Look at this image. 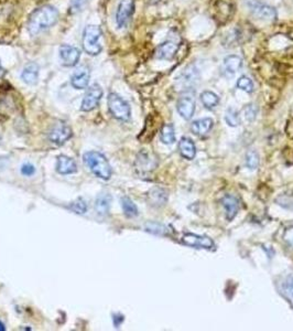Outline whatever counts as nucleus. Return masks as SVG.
<instances>
[{
	"instance_id": "1",
	"label": "nucleus",
	"mask_w": 293,
	"mask_h": 331,
	"mask_svg": "<svg viewBox=\"0 0 293 331\" xmlns=\"http://www.w3.org/2000/svg\"><path fill=\"white\" fill-rule=\"evenodd\" d=\"M58 11L50 5L42 6L32 12L28 21V31L31 36H38L56 24Z\"/></svg>"
},
{
	"instance_id": "2",
	"label": "nucleus",
	"mask_w": 293,
	"mask_h": 331,
	"mask_svg": "<svg viewBox=\"0 0 293 331\" xmlns=\"http://www.w3.org/2000/svg\"><path fill=\"white\" fill-rule=\"evenodd\" d=\"M84 161L92 172L101 179L109 180L112 177V167L105 156L99 152H88L84 155Z\"/></svg>"
},
{
	"instance_id": "3",
	"label": "nucleus",
	"mask_w": 293,
	"mask_h": 331,
	"mask_svg": "<svg viewBox=\"0 0 293 331\" xmlns=\"http://www.w3.org/2000/svg\"><path fill=\"white\" fill-rule=\"evenodd\" d=\"M102 30L99 25L89 24L84 29L83 34V49L87 54L95 56L100 54L103 47H102Z\"/></svg>"
},
{
	"instance_id": "4",
	"label": "nucleus",
	"mask_w": 293,
	"mask_h": 331,
	"mask_svg": "<svg viewBox=\"0 0 293 331\" xmlns=\"http://www.w3.org/2000/svg\"><path fill=\"white\" fill-rule=\"evenodd\" d=\"M200 77L199 69L194 64H190V66L185 67V69L177 76V79H175V86L181 92H188V91H192L197 86Z\"/></svg>"
},
{
	"instance_id": "5",
	"label": "nucleus",
	"mask_w": 293,
	"mask_h": 331,
	"mask_svg": "<svg viewBox=\"0 0 293 331\" xmlns=\"http://www.w3.org/2000/svg\"><path fill=\"white\" fill-rule=\"evenodd\" d=\"M108 108L116 119L128 122L132 116L129 104L118 94L110 93L108 95Z\"/></svg>"
},
{
	"instance_id": "6",
	"label": "nucleus",
	"mask_w": 293,
	"mask_h": 331,
	"mask_svg": "<svg viewBox=\"0 0 293 331\" xmlns=\"http://www.w3.org/2000/svg\"><path fill=\"white\" fill-rule=\"evenodd\" d=\"M245 4L252 16H255L257 19L264 21L276 20L277 11L271 6L260 3L259 0H245Z\"/></svg>"
},
{
	"instance_id": "7",
	"label": "nucleus",
	"mask_w": 293,
	"mask_h": 331,
	"mask_svg": "<svg viewBox=\"0 0 293 331\" xmlns=\"http://www.w3.org/2000/svg\"><path fill=\"white\" fill-rule=\"evenodd\" d=\"M135 11V0H120L116 11V23L119 29L127 28Z\"/></svg>"
},
{
	"instance_id": "8",
	"label": "nucleus",
	"mask_w": 293,
	"mask_h": 331,
	"mask_svg": "<svg viewBox=\"0 0 293 331\" xmlns=\"http://www.w3.org/2000/svg\"><path fill=\"white\" fill-rule=\"evenodd\" d=\"M102 96H103L102 87L99 85V84H94V85H92L87 89L85 96H84L82 102V110H84V112H90V110L96 108L99 106Z\"/></svg>"
},
{
	"instance_id": "9",
	"label": "nucleus",
	"mask_w": 293,
	"mask_h": 331,
	"mask_svg": "<svg viewBox=\"0 0 293 331\" xmlns=\"http://www.w3.org/2000/svg\"><path fill=\"white\" fill-rule=\"evenodd\" d=\"M48 136H49V139L52 142H54V144H57V145H61L71 137L72 129L68 124H65V123L58 122L50 128Z\"/></svg>"
},
{
	"instance_id": "10",
	"label": "nucleus",
	"mask_w": 293,
	"mask_h": 331,
	"mask_svg": "<svg viewBox=\"0 0 293 331\" xmlns=\"http://www.w3.org/2000/svg\"><path fill=\"white\" fill-rule=\"evenodd\" d=\"M58 53H60V59L63 66L69 68L75 67L79 63L81 57V51L69 44L61 45Z\"/></svg>"
},
{
	"instance_id": "11",
	"label": "nucleus",
	"mask_w": 293,
	"mask_h": 331,
	"mask_svg": "<svg viewBox=\"0 0 293 331\" xmlns=\"http://www.w3.org/2000/svg\"><path fill=\"white\" fill-rule=\"evenodd\" d=\"M182 242L185 245L195 249L211 250L214 248V242L212 238L205 235L194 234V233H186V234H184L183 237H182Z\"/></svg>"
},
{
	"instance_id": "12",
	"label": "nucleus",
	"mask_w": 293,
	"mask_h": 331,
	"mask_svg": "<svg viewBox=\"0 0 293 331\" xmlns=\"http://www.w3.org/2000/svg\"><path fill=\"white\" fill-rule=\"evenodd\" d=\"M89 79H90L89 69L85 66H82L75 70V72L71 77V83L72 85H73V87L76 89H85L88 86Z\"/></svg>"
},
{
	"instance_id": "13",
	"label": "nucleus",
	"mask_w": 293,
	"mask_h": 331,
	"mask_svg": "<svg viewBox=\"0 0 293 331\" xmlns=\"http://www.w3.org/2000/svg\"><path fill=\"white\" fill-rule=\"evenodd\" d=\"M179 50V44L174 41L168 40L164 43H161L155 50V57L159 60H173L174 56L177 55Z\"/></svg>"
},
{
	"instance_id": "14",
	"label": "nucleus",
	"mask_w": 293,
	"mask_h": 331,
	"mask_svg": "<svg viewBox=\"0 0 293 331\" xmlns=\"http://www.w3.org/2000/svg\"><path fill=\"white\" fill-rule=\"evenodd\" d=\"M178 113L185 121L191 119L195 112V102L191 96H182L177 103Z\"/></svg>"
},
{
	"instance_id": "15",
	"label": "nucleus",
	"mask_w": 293,
	"mask_h": 331,
	"mask_svg": "<svg viewBox=\"0 0 293 331\" xmlns=\"http://www.w3.org/2000/svg\"><path fill=\"white\" fill-rule=\"evenodd\" d=\"M243 67V59L236 54L226 56L223 62V72L226 76H234Z\"/></svg>"
},
{
	"instance_id": "16",
	"label": "nucleus",
	"mask_w": 293,
	"mask_h": 331,
	"mask_svg": "<svg viewBox=\"0 0 293 331\" xmlns=\"http://www.w3.org/2000/svg\"><path fill=\"white\" fill-rule=\"evenodd\" d=\"M56 170L61 174H71L77 171L76 162L68 157V156L61 155L56 161Z\"/></svg>"
},
{
	"instance_id": "17",
	"label": "nucleus",
	"mask_w": 293,
	"mask_h": 331,
	"mask_svg": "<svg viewBox=\"0 0 293 331\" xmlns=\"http://www.w3.org/2000/svg\"><path fill=\"white\" fill-rule=\"evenodd\" d=\"M222 204L225 209V214L226 218L229 221H232L234 218L237 216L238 210H239V202L238 200L234 197L231 196V194H227L222 200Z\"/></svg>"
},
{
	"instance_id": "18",
	"label": "nucleus",
	"mask_w": 293,
	"mask_h": 331,
	"mask_svg": "<svg viewBox=\"0 0 293 331\" xmlns=\"http://www.w3.org/2000/svg\"><path fill=\"white\" fill-rule=\"evenodd\" d=\"M21 79L29 85H35L39 80V66L35 62H30L23 68Z\"/></svg>"
},
{
	"instance_id": "19",
	"label": "nucleus",
	"mask_w": 293,
	"mask_h": 331,
	"mask_svg": "<svg viewBox=\"0 0 293 331\" xmlns=\"http://www.w3.org/2000/svg\"><path fill=\"white\" fill-rule=\"evenodd\" d=\"M214 126V121L210 117H205V118H200L194 121L191 125V131L195 135H205L208 132L211 131Z\"/></svg>"
},
{
	"instance_id": "20",
	"label": "nucleus",
	"mask_w": 293,
	"mask_h": 331,
	"mask_svg": "<svg viewBox=\"0 0 293 331\" xmlns=\"http://www.w3.org/2000/svg\"><path fill=\"white\" fill-rule=\"evenodd\" d=\"M179 151L182 157H184L188 160L194 159L195 155H197V147H195L192 139L187 137L181 138L179 142Z\"/></svg>"
},
{
	"instance_id": "21",
	"label": "nucleus",
	"mask_w": 293,
	"mask_h": 331,
	"mask_svg": "<svg viewBox=\"0 0 293 331\" xmlns=\"http://www.w3.org/2000/svg\"><path fill=\"white\" fill-rule=\"evenodd\" d=\"M110 205H112V197L108 193H101L95 201L96 212L102 217H105L109 213Z\"/></svg>"
},
{
	"instance_id": "22",
	"label": "nucleus",
	"mask_w": 293,
	"mask_h": 331,
	"mask_svg": "<svg viewBox=\"0 0 293 331\" xmlns=\"http://www.w3.org/2000/svg\"><path fill=\"white\" fill-rule=\"evenodd\" d=\"M137 165H138L139 169L143 171H150L157 167V160L150 154L142 152L139 154L138 159H137Z\"/></svg>"
},
{
	"instance_id": "23",
	"label": "nucleus",
	"mask_w": 293,
	"mask_h": 331,
	"mask_svg": "<svg viewBox=\"0 0 293 331\" xmlns=\"http://www.w3.org/2000/svg\"><path fill=\"white\" fill-rule=\"evenodd\" d=\"M149 201L150 203L154 206H161L165 205L168 201V193L164 189H160V188H155V189L151 190L149 193Z\"/></svg>"
},
{
	"instance_id": "24",
	"label": "nucleus",
	"mask_w": 293,
	"mask_h": 331,
	"mask_svg": "<svg viewBox=\"0 0 293 331\" xmlns=\"http://www.w3.org/2000/svg\"><path fill=\"white\" fill-rule=\"evenodd\" d=\"M201 102L203 104L204 107L207 109H213L218 105L219 103V97L216 93L212 92V91H204L203 93L200 96Z\"/></svg>"
},
{
	"instance_id": "25",
	"label": "nucleus",
	"mask_w": 293,
	"mask_h": 331,
	"mask_svg": "<svg viewBox=\"0 0 293 331\" xmlns=\"http://www.w3.org/2000/svg\"><path fill=\"white\" fill-rule=\"evenodd\" d=\"M161 141L166 145H171L175 141V132L174 127L171 124H166L162 126L160 133Z\"/></svg>"
},
{
	"instance_id": "26",
	"label": "nucleus",
	"mask_w": 293,
	"mask_h": 331,
	"mask_svg": "<svg viewBox=\"0 0 293 331\" xmlns=\"http://www.w3.org/2000/svg\"><path fill=\"white\" fill-rule=\"evenodd\" d=\"M121 206L126 217L135 218L138 216V207H137V205L134 203V201L132 199H129L127 197L121 198Z\"/></svg>"
},
{
	"instance_id": "27",
	"label": "nucleus",
	"mask_w": 293,
	"mask_h": 331,
	"mask_svg": "<svg viewBox=\"0 0 293 331\" xmlns=\"http://www.w3.org/2000/svg\"><path fill=\"white\" fill-rule=\"evenodd\" d=\"M225 121L229 126L237 127L240 124V117H239V113L237 112V109L234 107L227 108L226 113H225Z\"/></svg>"
},
{
	"instance_id": "28",
	"label": "nucleus",
	"mask_w": 293,
	"mask_h": 331,
	"mask_svg": "<svg viewBox=\"0 0 293 331\" xmlns=\"http://www.w3.org/2000/svg\"><path fill=\"white\" fill-rule=\"evenodd\" d=\"M146 231L150 232L152 234L157 235H166L169 233V230L166 225L158 222H149L146 224Z\"/></svg>"
},
{
	"instance_id": "29",
	"label": "nucleus",
	"mask_w": 293,
	"mask_h": 331,
	"mask_svg": "<svg viewBox=\"0 0 293 331\" xmlns=\"http://www.w3.org/2000/svg\"><path fill=\"white\" fill-rule=\"evenodd\" d=\"M237 87L239 89L244 91V92H246V93H252L253 88H255V85H253V82L249 76L242 75L237 80Z\"/></svg>"
},
{
	"instance_id": "30",
	"label": "nucleus",
	"mask_w": 293,
	"mask_h": 331,
	"mask_svg": "<svg viewBox=\"0 0 293 331\" xmlns=\"http://www.w3.org/2000/svg\"><path fill=\"white\" fill-rule=\"evenodd\" d=\"M281 290L283 291L284 296L288 298L290 302L293 303V274H290L284 278L282 283Z\"/></svg>"
},
{
	"instance_id": "31",
	"label": "nucleus",
	"mask_w": 293,
	"mask_h": 331,
	"mask_svg": "<svg viewBox=\"0 0 293 331\" xmlns=\"http://www.w3.org/2000/svg\"><path fill=\"white\" fill-rule=\"evenodd\" d=\"M243 115H244V118L247 122H253L256 119L257 115H258V107L256 104L250 103V104H247L245 105V107L243 108Z\"/></svg>"
},
{
	"instance_id": "32",
	"label": "nucleus",
	"mask_w": 293,
	"mask_h": 331,
	"mask_svg": "<svg viewBox=\"0 0 293 331\" xmlns=\"http://www.w3.org/2000/svg\"><path fill=\"white\" fill-rule=\"evenodd\" d=\"M246 166L250 170H256L259 166V156L255 151H250L246 155Z\"/></svg>"
},
{
	"instance_id": "33",
	"label": "nucleus",
	"mask_w": 293,
	"mask_h": 331,
	"mask_svg": "<svg viewBox=\"0 0 293 331\" xmlns=\"http://www.w3.org/2000/svg\"><path fill=\"white\" fill-rule=\"evenodd\" d=\"M90 0H71L70 2V11L72 14H77L85 9Z\"/></svg>"
},
{
	"instance_id": "34",
	"label": "nucleus",
	"mask_w": 293,
	"mask_h": 331,
	"mask_svg": "<svg viewBox=\"0 0 293 331\" xmlns=\"http://www.w3.org/2000/svg\"><path fill=\"white\" fill-rule=\"evenodd\" d=\"M71 209L73 210L75 213H80V214H84L87 210V204L84 200L79 199L75 202H73L71 204Z\"/></svg>"
},
{
	"instance_id": "35",
	"label": "nucleus",
	"mask_w": 293,
	"mask_h": 331,
	"mask_svg": "<svg viewBox=\"0 0 293 331\" xmlns=\"http://www.w3.org/2000/svg\"><path fill=\"white\" fill-rule=\"evenodd\" d=\"M283 241L284 243L289 246V248L293 249V226L285 229L283 233Z\"/></svg>"
},
{
	"instance_id": "36",
	"label": "nucleus",
	"mask_w": 293,
	"mask_h": 331,
	"mask_svg": "<svg viewBox=\"0 0 293 331\" xmlns=\"http://www.w3.org/2000/svg\"><path fill=\"white\" fill-rule=\"evenodd\" d=\"M35 172H36V167L34 165H32V164H29V162H27V164L22 165V167H21V173L23 174V176L30 177Z\"/></svg>"
},
{
	"instance_id": "37",
	"label": "nucleus",
	"mask_w": 293,
	"mask_h": 331,
	"mask_svg": "<svg viewBox=\"0 0 293 331\" xmlns=\"http://www.w3.org/2000/svg\"><path fill=\"white\" fill-rule=\"evenodd\" d=\"M123 321V316L121 315H115L114 316V323L116 327H119L120 323Z\"/></svg>"
},
{
	"instance_id": "38",
	"label": "nucleus",
	"mask_w": 293,
	"mask_h": 331,
	"mask_svg": "<svg viewBox=\"0 0 293 331\" xmlns=\"http://www.w3.org/2000/svg\"><path fill=\"white\" fill-rule=\"evenodd\" d=\"M160 2V0H149V4L150 5H155V4H158Z\"/></svg>"
},
{
	"instance_id": "39",
	"label": "nucleus",
	"mask_w": 293,
	"mask_h": 331,
	"mask_svg": "<svg viewBox=\"0 0 293 331\" xmlns=\"http://www.w3.org/2000/svg\"><path fill=\"white\" fill-rule=\"evenodd\" d=\"M6 328H5V324L0 321V331H4Z\"/></svg>"
},
{
	"instance_id": "40",
	"label": "nucleus",
	"mask_w": 293,
	"mask_h": 331,
	"mask_svg": "<svg viewBox=\"0 0 293 331\" xmlns=\"http://www.w3.org/2000/svg\"><path fill=\"white\" fill-rule=\"evenodd\" d=\"M4 73H5V71H4L3 67H2V64H0V76H2Z\"/></svg>"
}]
</instances>
